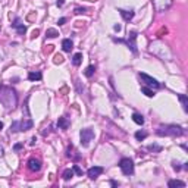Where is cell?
<instances>
[{
  "instance_id": "1",
  "label": "cell",
  "mask_w": 188,
  "mask_h": 188,
  "mask_svg": "<svg viewBox=\"0 0 188 188\" xmlns=\"http://www.w3.org/2000/svg\"><path fill=\"white\" fill-rule=\"evenodd\" d=\"M0 103H2L8 110H13L18 105V96L16 91L8 85L0 87Z\"/></svg>"
},
{
  "instance_id": "2",
  "label": "cell",
  "mask_w": 188,
  "mask_h": 188,
  "mask_svg": "<svg viewBox=\"0 0 188 188\" xmlns=\"http://www.w3.org/2000/svg\"><path fill=\"white\" fill-rule=\"evenodd\" d=\"M156 132L160 137H179L184 134V129L176 125H166V127H159Z\"/></svg>"
},
{
  "instance_id": "3",
  "label": "cell",
  "mask_w": 188,
  "mask_h": 188,
  "mask_svg": "<svg viewBox=\"0 0 188 188\" xmlns=\"http://www.w3.org/2000/svg\"><path fill=\"white\" fill-rule=\"evenodd\" d=\"M140 79L144 82V85L146 87H148V88H153V90H159L162 85H160V82L157 81V79H154L153 76H150V75H147V74H144V72H140Z\"/></svg>"
},
{
  "instance_id": "4",
  "label": "cell",
  "mask_w": 188,
  "mask_h": 188,
  "mask_svg": "<svg viewBox=\"0 0 188 188\" xmlns=\"http://www.w3.org/2000/svg\"><path fill=\"white\" fill-rule=\"evenodd\" d=\"M31 128H33V121L31 119H27V121H15L11 125V131L12 132H16V131H28Z\"/></svg>"
},
{
  "instance_id": "5",
  "label": "cell",
  "mask_w": 188,
  "mask_h": 188,
  "mask_svg": "<svg viewBox=\"0 0 188 188\" xmlns=\"http://www.w3.org/2000/svg\"><path fill=\"white\" fill-rule=\"evenodd\" d=\"M79 137H81V146H82V147H88V146H90V143L94 140V131H93L91 128L81 129Z\"/></svg>"
},
{
  "instance_id": "6",
  "label": "cell",
  "mask_w": 188,
  "mask_h": 188,
  "mask_svg": "<svg viewBox=\"0 0 188 188\" xmlns=\"http://www.w3.org/2000/svg\"><path fill=\"white\" fill-rule=\"evenodd\" d=\"M119 168L124 175H132L134 173V162L129 157H124L119 162Z\"/></svg>"
},
{
  "instance_id": "7",
  "label": "cell",
  "mask_w": 188,
  "mask_h": 188,
  "mask_svg": "<svg viewBox=\"0 0 188 188\" xmlns=\"http://www.w3.org/2000/svg\"><path fill=\"white\" fill-rule=\"evenodd\" d=\"M103 170H105V169H103L102 166H93V168H90V169L87 170V175H88L90 179L94 181V179H97V178L103 173Z\"/></svg>"
},
{
  "instance_id": "8",
  "label": "cell",
  "mask_w": 188,
  "mask_h": 188,
  "mask_svg": "<svg viewBox=\"0 0 188 188\" xmlns=\"http://www.w3.org/2000/svg\"><path fill=\"white\" fill-rule=\"evenodd\" d=\"M28 169H30L31 172H38V170L41 169V162H40L38 159H35V157H31V159L28 160Z\"/></svg>"
},
{
  "instance_id": "9",
  "label": "cell",
  "mask_w": 188,
  "mask_h": 188,
  "mask_svg": "<svg viewBox=\"0 0 188 188\" xmlns=\"http://www.w3.org/2000/svg\"><path fill=\"white\" fill-rule=\"evenodd\" d=\"M135 40H137V33H135V31H131V33H129V38L127 40V44H128V47H129L134 53H137V44H135Z\"/></svg>"
},
{
  "instance_id": "10",
  "label": "cell",
  "mask_w": 188,
  "mask_h": 188,
  "mask_svg": "<svg viewBox=\"0 0 188 188\" xmlns=\"http://www.w3.org/2000/svg\"><path fill=\"white\" fill-rule=\"evenodd\" d=\"M12 28H15V30L18 31V34H25V33H27V27L22 24V21H21L19 18H16V19L13 21Z\"/></svg>"
},
{
  "instance_id": "11",
  "label": "cell",
  "mask_w": 188,
  "mask_h": 188,
  "mask_svg": "<svg viewBox=\"0 0 188 188\" xmlns=\"http://www.w3.org/2000/svg\"><path fill=\"white\" fill-rule=\"evenodd\" d=\"M72 47H74V43H72L71 38H65V40L62 41V49H63V52H71Z\"/></svg>"
},
{
  "instance_id": "12",
  "label": "cell",
  "mask_w": 188,
  "mask_h": 188,
  "mask_svg": "<svg viewBox=\"0 0 188 188\" xmlns=\"http://www.w3.org/2000/svg\"><path fill=\"white\" fill-rule=\"evenodd\" d=\"M119 13L121 16L125 19V21H131L134 18V12L132 11H124V9H119Z\"/></svg>"
},
{
  "instance_id": "13",
  "label": "cell",
  "mask_w": 188,
  "mask_h": 188,
  "mask_svg": "<svg viewBox=\"0 0 188 188\" xmlns=\"http://www.w3.org/2000/svg\"><path fill=\"white\" fill-rule=\"evenodd\" d=\"M69 125H71V124H69V121H68L66 118H63V116H62V118H59V121H57V127H59L60 129H68V128H69Z\"/></svg>"
},
{
  "instance_id": "14",
  "label": "cell",
  "mask_w": 188,
  "mask_h": 188,
  "mask_svg": "<svg viewBox=\"0 0 188 188\" xmlns=\"http://www.w3.org/2000/svg\"><path fill=\"white\" fill-rule=\"evenodd\" d=\"M168 185H169L170 188H176V187L184 188V187H185V182H182V181H179V179H170V181L168 182Z\"/></svg>"
},
{
  "instance_id": "15",
  "label": "cell",
  "mask_w": 188,
  "mask_h": 188,
  "mask_svg": "<svg viewBox=\"0 0 188 188\" xmlns=\"http://www.w3.org/2000/svg\"><path fill=\"white\" fill-rule=\"evenodd\" d=\"M43 78V74L41 72H30L28 74V79L30 81H40Z\"/></svg>"
},
{
  "instance_id": "16",
  "label": "cell",
  "mask_w": 188,
  "mask_h": 188,
  "mask_svg": "<svg viewBox=\"0 0 188 188\" xmlns=\"http://www.w3.org/2000/svg\"><path fill=\"white\" fill-rule=\"evenodd\" d=\"M178 99L181 100L184 110H185V112H188V97L185 96V94H179V96H178Z\"/></svg>"
},
{
  "instance_id": "17",
  "label": "cell",
  "mask_w": 188,
  "mask_h": 188,
  "mask_svg": "<svg viewBox=\"0 0 188 188\" xmlns=\"http://www.w3.org/2000/svg\"><path fill=\"white\" fill-rule=\"evenodd\" d=\"M81 62H82V53H76V54H74V57H72V63H74V66H79V65H81Z\"/></svg>"
},
{
  "instance_id": "18",
  "label": "cell",
  "mask_w": 188,
  "mask_h": 188,
  "mask_svg": "<svg viewBox=\"0 0 188 188\" xmlns=\"http://www.w3.org/2000/svg\"><path fill=\"white\" fill-rule=\"evenodd\" d=\"M132 121H134L137 125H143V124H144V118H143L140 113H134V115H132Z\"/></svg>"
},
{
  "instance_id": "19",
  "label": "cell",
  "mask_w": 188,
  "mask_h": 188,
  "mask_svg": "<svg viewBox=\"0 0 188 188\" xmlns=\"http://www.w3.org/2000/svg\"><path fill=\"white\" fill-rule=\"evenodd\" d=\"M46 35H47L49 38H56V37L59 35V31H57V30H54V28H49V30H47V33H46Z\"/></svg>"
},
{
  "instance_id": "20",
  "label": "cell",
  "mask_w": 188,
  "mask_h": 188,
  "mask_svg": "<svg viewBox=\"0 0 188 188\" xmlns=\"http://www.w3.org/2000/svg\"><path fill=\"white\" fill-rule=\"evenodd\" d=\"M147 150H148V151H153V153H160V151H162V147H160L159 144H150V146L147 147Z\"/></svg>"
},
{
  "instance_id": "21",
  "label": "cell",
  "mask_w": 188,
  "mask_h": 188,
  "mask_svg": "<svg viewBox=\"0 0 188 188\" xmlns=\"http://www.w3.org/2000/svg\"><path fill=\"white\" fill-rule=\"evenodd\" d=\"M141 91H143V93L146 94L147 97H153V96H154L153 90H151V88H148V87H146V85H143V87H141Z\"/></svg>"
},
{
  "instance_id": "22",
  "label": "cell",
  "mask_w": 188,
  "mask_h": 188,
  "mask_svg": "<svg viewBox=\"0 0 188 188\" xmlns=\"http://www.w3.org/2000/svg\"><path fill=\"white\" fill-rule=\"evenodd\" d=\"M62 176H63V179H65V181H69V179L74 176V170H72V169H66V170L63 172V175H62Z\"/></svg>"
},
{
  "instance_id": "23",
  "label": "cell",
  "mask_w": 188,
  "mask_h": 188,
  "mask_svg": "<svg viewBox=\"0 0 188 188\" xmlns=\"http://www.w3.org/2000/svg\"><path fill=\"white\" fill-rule=\"evenodd\" d=\"M146 137H147V132H146V131H137V132H135V138H137L138 141L144 140Z\"/></svg>"
},
{
  "instance_id": "24",
  "label": "cell",
  "mask_w": 188,
  "mask_h": 188,
  "mask_svg": "<svg viewBox=\"0 0 188 188\" xmlns=\"http://www.w3.org/2000/svg\"><path fill=\"white\" fill-rule=\"evenodd\" d=\"M94 71H96V68H94L93 65H90V66H88V68L85 69V76H88V78H90V76H93Z\"/></svg>"
},
{
  "instance_id": "25",
  "label": "cell",
  "mask_w": 188,
  "mask_h": 188,
  "mask_svg": "<svg viewBox=\"0 0 188 188\" xmlns=\"http://www.w3.org/2000/svg\"><path fill=\"white\" fill-rule=\"evenodd\" d=\"M63 60H65V59H63V56H62V54H56V56H54V59H53V62H54L56 65L63 63Z\"/></svg>"
},
{
  "instance_id": "26",
  "label": "cell",
  "mask_w": 188,
  "mask_h": 188,
  "mask_svg": "<svg viewBox=\"0 0 188 188\" xmlns=\"http://www.w3.org/2000/svg\"><path fill=\"white\" fill-rule=\"evenodd\" d=\"M72 170H74V173H76V175H79V176H82V170H81V168H79L78 165H74V168H72Z\"/></svg>"
},
{
  "instance_id": "27",
  "label": "cell",
  "mask_w": 188,
  "mask_h": 188,
  "mask_svg": "<svg viewBox=\"0 0 188 188\" xmlns=\"http://www.w3.org/2000/svg\"><path fill=\"white\" fill-rule=\"evenodd\" d=\"M85 12H87L85 8H76V9H75V13H76V15H81V13H85Z\"/></svg>"
},
{
  "instance_id": "28",
  "label": "cell",
  "mask_w": 188,
  "mask_h": 188,
  "mask_svg": "<svg viewBox=\"0 0 188 188\" xmlns=\"http://www.w3.org/2000/svg\"><path fill=\"white\" fill-rule=\"evenodd\" d=\"M22 147H24V144H21V143H18V144H15V146H13V150H15V151H18V150H21Z\"/></svg>"
},
{
  "instance_id": "29",
  "label": "cell",
  "mask_w": 188,
  "mask_h": 188,
  "mask_svg": "<svg viewBox=\"0 0 188 188\" xmlns=\"http://www.w3.org/2000/svg\"><path fill=\"white\" fill-rule=\"evenodd\" d=\"M172 165H173V169H175V170H181V166H179V163H176V162H172Z\"/></svg>"
},
{
  "instance_id": "30",
  "label": "cell",
  "mask_w": 188,
  "mask_h": 188,
  "mask_svg": "<svg viewBox=\"0 0 188 188\" xmlns=\"http://www.w3.org/2000/svg\"><path fill=\"white\" fill-rule=\"evenodd\" d=\"M65 22H66V18H60V19L57 21V24H59V25H63Z\"/></svg>"
},
{
  "instance_id": "31",
  "label": "cell",
  "mask_w": 188,
  "mask_h": 188,
  "mask_svg": "<svg viewBox=\"0 0 188 188\" xmlns=\"http://www.w3.org/2000/svg\"><path fill=\"white\" fill-rule=\"evenodd\" d=\"M38 33H40L38 30H34V31H33V35H31V38H35V37L38 35Z\"/></svg>"
},
{
  "instance_id": "32",
  "label": "cell",
  "mask_w": 188,
  "mask_h": 188,
  "mask_svg": "<svg viewBox=\"0 0 188 188\" xmlns=\"http://www.w3.org/2000/svg\"><path fill=\"white\" fill-rule=\"evenodd\" d=\"M63 3H65V0H57V2H56V5H57V8H60V6H63Z\"/></svg>"
},
{
  "instance_id": "33",
  "label": "cell",
  "mask_w": 188,
  "mask_h": 188,
  "mask_svg": "<svg viewBox=\"0 0 188 188\" xmlns=\"http://www.w3.org/2000/svg\"><path fill=\"white\" fill-rule=\"evenodd\" d=\"M113 28H115V31H121V25H119V24H116Z\"/></svg>"
},
{
  "instance_id": "34",
  "label": "cell",
  "mask_w": 188,
  "mask_h": 188,
  "mask_svg": "<svg viewBox=\"0 0 188 188\" xmlns=\"http://www.w3.org/2000/svg\"><path fill=\"white\" fill-rule=\"evenodd\" d=\"M52 49H53V46H47V49H46V52H47V53H50V52H52Z\"/></svg>"
},
{
  "instance_id": "35",
  "label": "cell",
  "mask_w": 188,
  "mask_h": 188,
  "mask_svg": "<svg viewBox=\"0 0 188 188\" xmlns=\"http://www.w3.org/2000/svg\"><path fill=\"white\" fill-rule=\"evenodd\" d=\"M110 184H112V187H118V185H119L116 181H110Z\"/></svg>"
},
{
  "instance_id": "36",
  "label": "cell",
  "mask_w": 188,
  "mask_h": 188,
  "mask_svg": "<svg viewBox=\"0 0 188 188\" xmlns=\"http://www.w3.org/2000/svg\"><path fill=\"white\" fill-rule=\"evenodd\" d=\"M3 128V122H0V129H2Z\"/></svg>"
}]
</instances>
